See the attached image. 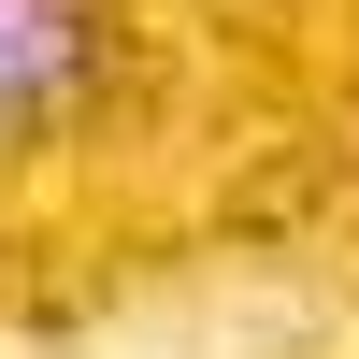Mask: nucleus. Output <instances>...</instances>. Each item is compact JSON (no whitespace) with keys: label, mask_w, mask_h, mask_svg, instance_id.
Instances as JSON below:
<instances>
[{"label":"nucleus","mask_w":359,"mask_h":359,"mask_svg":"<svg viewBox=\"0 0 359 359\" xmlns=\"http://www.w3.org/2000/svg\"><path fill=\"white\" fill-rule=\"evenodd\" d=\"M101 72V0H0V144L57 130Z\"/></svg>","instance_id":"obj_1"}]
</instances>
